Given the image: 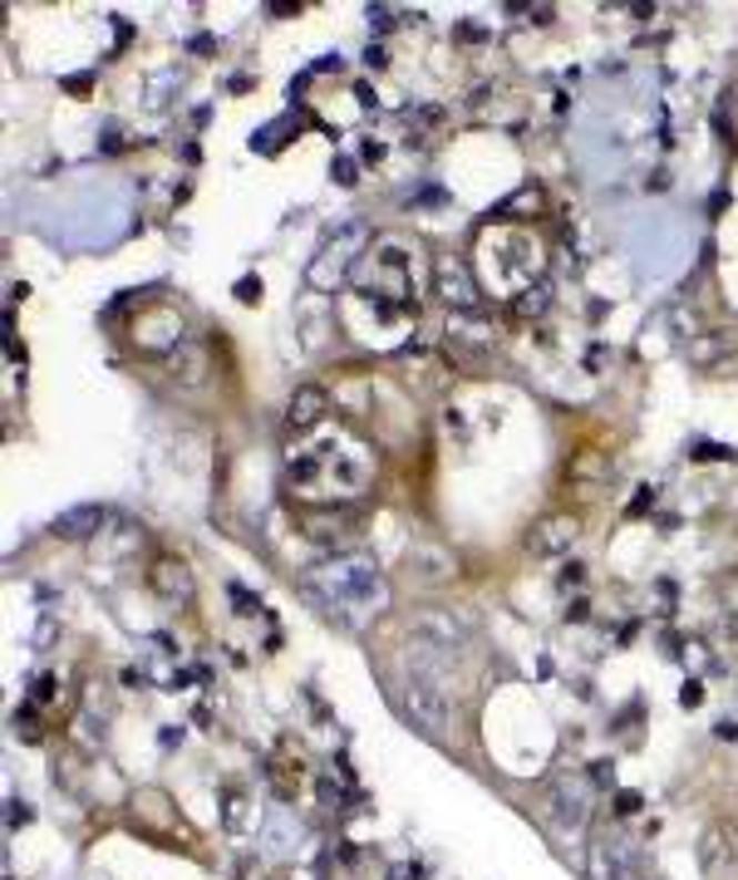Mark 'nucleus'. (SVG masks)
I'll return each mask as SVG.
<instances>
[{
	"label": "nucleus",
	"instance_id": "nucleus-1",
	"mask_svg": "<svg viewBox=\"0 0 738 880\" xmlns=\"http://www.w3.org/2000/svg\"><path fill=\"white\" fill-rule=\"evenodd\" d=\"M305 596L321 605L331 620H345L340 610H380L390 600V586H384L380 566L370 556L350 552V556H335L331 566H321L311 580H305Z\"/></svg>",
	"mask_w": 738,
	"mask_h": 880
},
{
	"label": "nucleus",
	"instance_id": "nucleus-2",
	"mask_svg": "<svg viewBox=\"0 0 738 880\" xmlns=\"http://www.w3.org/2000/svg\"><path fill=\"white\" fill-rule=\"evenodd\" d=\"M365 246H370V226L360 222V216H350V222H340L325 232V242H321V251H315L311 266H305V276H311L315 291H335V285L350 276L355 256H365Z\"/></svg>",
	"mask_w": 738,
	"mask_h": 880
},
{
	"label": "nucleus",
	"instance_id": "nucleus-3",
	"mask_svg": "<svg viewBox=\"0 0 738 880\" xmlns=\"http://www.w3.org/2000/svg\"><path fill=\"white\" fill-rule=\"evenodd\" d=\"M408 635H414L418 645L443 649V655H458L473 639V615L453 610V605H418V610L408 615Z\"/></svg>",
	"mask_w": 738,
	"mask_h": 880
},
{
	"label": "nucleus",
	"instance_id": "nucleus-4",
	"mask_svg": "<svg viewBox=\"0 0 738 880\" xmlns=\"http://www.w3.org/2000/svg\"><path fill=\"white\" fill-rule=\"evenodd\" d=\"M400 708L408 714V724L424 728V734H434V738H443V734H448V724H453V704H448V694H443V684L424 679V674H414V669H408V679L400 689Z\"/></svg>",
	"mask_w": 738,
	"mask_h": 880
},
{
	"label": "nucleus",
	"instance_id": "nucleus-5",
	"mask_svg": "<svg viewBox=\"0 0 738 880\" xmlns=\"http://www.w3.org/2000/svg\"><path fill=\"white\" fill-rule=\"evenodd\" d=\"M434 295L448 311H478L483 295H478V281H473V271L463 266L458 256H438L434 261Z\"/></svg>",
	"mask_w": 738,
	"mask_h": 880
},
{
	"label": "nucleus",
	"instance_id": "nucleus-6",
	"mask_svg": "<svg viewBox=\"0 0 738 880\" xmlns=\"http://www.w3.org/2000/svg\"><path fill=\"white\" fill-rule=\"evenodd\" d=\"M576 536H582V522H576L572 512H552V517H542L537 527L527 532V552L532 556H562L576 546Z\"/></svg>",
	"mask_w": 738,
	"mask_h": 880
},
{
	"label": "nucleus",
	"instance_id": "nucleus-7",
	"mask_svg": "<svg viewBox=\"0 0 738 880\" xmlns=\"http://www.w3.org/2000/svg\"><path fill=\"white\" fill-rule=\"evenodd\" d=\"M590 880H640L635 876V851L620 837H600L590 846Z\"/></svg>",
	"mask_w": 738,
	"mask_h": 880
},
{
	"label": "nucleus",
	"instance_id": "nucleus-8",
	"mask_svg": "<svg viewBox=\"0 0 738 880\" xmlns=\"http://www.w3.org/2000/svg\"><path fill=\"white\" fill-rule=\"evenodd\" d=\"M325 414H331V394H325L321 384H301V388H295V394L286 398V428H295V433L321 428Z\"/></svg>",
	"mask_w": 738,
	"mask_h": 880
},
{
	"label": "nucleus",
	"instance_id": "nucleus-9",
	"mask_svg": "<svg viewBox=\"0 0 738 880\" xmlns=\"http://www.w3.org/2000/svg\"><path fill=\"white\" fill-rule=\"evenodd\" d=\"M547 817H552L556 831H582L586 817H590L586 792H582V787H572V782H556L552 797H547Z\"/></svg>",
	"mask_w": 738,
	"mask_h": 880
},
{
	"label": "nucleus",
	"instance_id": "nucleus-10",
	"mask_svg": "<svg viewBox=\"0 0 738 880\" xmlns=\"http://www.w3.org/2000/svg\"><path fill=\"white\" fill-rule=\"evenodd\" d=\"M408 566H414L418 580H453V576H458L453 552H448V546H438V542H414V546H408Z\"/></svg>",
	"mask_w": 738,
	"mask_h": 880
},
{
	"label": "nucleus",
	"instance_id": "nucleus-11",
	"mask_svg": "<svg viewBox=\"0 0 738 880\" xmlns=\"http://www.w3.org/2000/svg\"><path fill=\"white\" fill-rule=\"evenodd\" d=\"M148 586H153V596H163L168 605H188L192 600V570L183 562H158L148 570Z\"/></svg>",
	"mask_w": 738,
	"mask_h": 880
},
{
	"label": "nucleus",
	"instance_id": "nucleus-12",
	"mask_svg": "<svg viewBox=\"0 0 738 880\" xmlns=\"http://www.w3.org/2000/svg\"><path fill=\"white\" fill-rule=\"evenodd\" d=\"M168 374H173V380H183V384H202L212 374L208 350H202L198 340H178V345L168 350Z\"/></svg>",
	"mask_w": 738,
	"mask_h": 880
},
{
	"label": "nucleus",
	"instance_id": "nucleus-13",
	"mask_svg": "<svg viewBox=\"0 0 738 880\" xmlns=\"http://www.w3.org/2000/svg\"><path fill=\"white\" fill-rule=\"evenodd\" d=\"M104 517H109V512L99 507V502H84V507L60 512V517H54V532L70 536V542H89V536L104 532Z\"/></svg>",
	"mask_w": 738,
	"mask_h": 880
},
{
	"label": "nucleus",
	"instance_id": "nucleus-14",
	"mask_svg": "<svg viewBox=\"0 0 738 880\" xmlns=\"http://www.w3.org/2000/svg\"><path fill=\"white\" fill-rule=\"evenodd\" d=\"M724 354H729V335H724V330H699V335L685 340V360L695 364V370H714Z\"/></svg>",
	"mask_w": 738,
	"mask_h": 880
},
{
	"label": "nucleus",
	"instance_id": "nucleus-15",
	"mask_svg": "<svg viewBox=\"0 0 738 880\" xmlns=\"http://www.w3.org/2000/svg\"><path fill=\"white\" fill-rule=\"evenodd\" d=\"M448 340H458V345H473V350H493L497 335L478 320V311H453L448 315Z\"/></svg>",
	"mask_w": 738,
	"mask_h": 880
},
{
	"label": "nucleus",
	"instance_id": "nucleus-16",
	"mask_svg": "<svg viewBox=\"0 0 738 880\" xmlns=\"http://www.w3.org/2000/svg\"><path fill=\"white\" fill-rule=\"evenodd\" d=\"M704 871L709 876H724V856H729V861H738V837L729 827H714L709 837H704Z\"/></svg>",
	"mask_w": 738,
	"mask_h": 880
},
{
	"label": "nucleus",
	"instance_id": "nucleus-17",
	"mask_svg": "<svg viewBox=\"0 0 738 880\" xmlns=\"http://www.w3.org/2000/svg\"><path fill=\"white\" fill-rule=\"evenodd\" d=\"M350 527V522L345 517H335V512H311V517H305V536H311V542H321V546H340V542H345V532Z\"/></svg>",
	"mask_w": 738,
	"mask_h": 880
},
{
	"label": "nucleus",
	"instance_id": "nucleus-18",
	"mask_svg": "<svg viewBox=\"0 0 738 880\" xmlns=\"http://www.w3.org/2000/svg\"><path fill=\"white\" fill-rule=\"evenodd\" d=\"M513 311L522 315V320H542V315H547L552 311V291H547V285H522V291L513 295Z\"/></svg>",
	"mask_w": 738,
	"mask_h": 880
},
{
	"label": "nucleus",
	"instance_id": "nucleus-19",
	"mask_svg": "<svg viewBox=\"0 0 738 880\" xmlns=\"http://www.w3.org/2000/svg\"><path fill=\"white\" fill-rule=\"evenodd\" d=\"M572 477H610V463L600 453H586V458L572 463Z\"/></svg>",
	"mask_w": 738,
	"mask_h": 880
},
{
	"label": "nucleus",
	"instance_id": "nucleus-20",
	"mask_svg": "<svg viewBox=\"0 0 738 880\" xmlns=\"http://www.w3.org/2000/svg\"><path fill=\"white\" fill-rule=\"evenodd\" d=\"M331 178L340 182V188H355V163H350V158H335V168H331Z\"/></svg>",
	"mask_w": 738,
	"mask_h": 880
},
{
	"label": "nucleus",
	"instance_id": "nucleus-21",
	"mask_svg": "<svg viewBox=\"0 0 738 880\" xmlns=\"http://www.w3.org/2000/svg\"><path fill=\"white\" fill-rule=\"evenodd\" d=\"M695 458H704V463H724V458H729V463H734V448H719V443H704V448H695Z\"/></svg>",
	"mask_w": 738,
	"mask_h": 880
},
{
	"label": "nucleus",
	"instance_id": "nucleus-22",
	"mask_svg": "<svg viewBox=\"0 0 738 880\" xmlns=\"http://www.w3.org/2000/svg\"><path fill=\"white\" fill-rule=\"evenodd\" d=\"M679 704H685V708H699V704H704V684H699V679H689L685 689H679Z\"/></svg>",
	"mask_w": 738,
	"mask_h": 880
},
{
	"label": "nucleus",
	"instance_id": "nucleus-23",
	"mask_svg": "<svg viewBox=\"0 0 738 880\" xmlns=\"http://www.w3.org/2000/svg\"><path fill=\"white\" fill-rule=\"evenodd\" d=\"M365 16H370V26H374V30H390V26H394V10H390V6H370Z\"/></svg>",
	"mask_w": 738,
	"mask_h": 880
},
{
	"label": "nucleus",
	"instance_id": "nucleus-24",
	"mask_svg": "<svg viewBox=\"0 0 738 880\" xmlns=\"http://www.w3.org/2000/svg\"><path fill=\"white\" fill-rule=\"evenodd\" d=\"M590 782L610 787V782H616V768H610V762H590Z\"/></svg>",
	"mask_w": 738,
	"mask_h": 880
},
{
	"label": "nucleus",
	"instance_id": "nucleus-25",
	"mask_svg": "<svg viewBox=\"0 0 738 880\" xmlns=\"http://www.w3.org/2000/svg\"><path fill=\"white\" fill-rule=\"evenodd\" d=\"M236 301H246V305H252V301H261V281H252V276H246V281H236Z\"/></svg>",
	"mask_w": 738,
	"mask_h": 880
},
{
	"label": "nucleus",
	"instance_id": "nucleus-26",
	"mask_svg": "<svg viewBox=\"0 0 738 880\" xmlns=\"http://www.w3.org/2000/svg\"><path fill=\"white\" fill-rule=\"evenodd\" d=\"M645 507H655V487H640V497L630 502V517H640Z\"/></svg>",
	"mask_w": 738,
	"mask_h": 880
},
{
	"label": "nucleus",
	"instance_id": "nucleus-27",
	"mask_svg": "<svg viewBox=\"0 0 738 880\" xmlns=\"http://www.w3.org/2000/svg\"><path fill=\"white\" fill-rule=\"evenodd\" d=\"M365 64H370V70H384V64H390V54H384L380 44H370V50H365Z\"/></svg>",
	"mask_w": 738,
	"mask_h": 880
},
{
	"label": "nucleus",
	"instance_id": "nucleus-28",
	"mask_svg": "<svg viewBox=\"0 0 738 880\" xmlns=\"http://www.w3.org/2000/svg\"><path fill=\"white\" fill-rule=\"evenodd\" d=\"M582 580H586V566H576V562H572V566L562 570V586H582Z\"/></svg>",
	"mask_w": 738,
	"mask_h": 880
},
{
	"label": "nucleus",
	"instance_id": "nucleus-29",
	"mask_svg": "<svg viewBox=\"0 0 738 880\" xmlns=\"http://www.w3.org/2000/svg\"><path fill=\"white\" fill-rule=\"evenodd\" d=\"M620 817H635V811H640V797H635V792H620Z\"/></svg>",
	"mask_w": 738,
	"mask_h": 880
},
{
	"label": "nucleus",
	"instance_id": "nucleus-30",
	"mask_svg": "<svg viewBox=\"0 0 738 880\" xmlns=\"http://www.w3.org/2000/svg\"><path fill=\"white\" fill-rule=\"evenodd\" d=\"M54 699V679H40L36 684V704H50Z\"/></svg>",
	"mask_w": 738,
	"mask_h": 880
},
{
	"label": "nucleus",
	"instance_id": "nucleus-31",
	"mask_svg": "<svg viewBox=\"0 0 738 880\" xmlns=\"http://www.w3.org/2000/svg\"><path fill=\"white\" fill-rule=\"evenodd\" d=\"M590 615V605L586 600H572V610H566V620H586Z\"/></svg>",
	"mask_w": 738,
	"mask_h": 880
},
{
	"label": "nucleus",
	"instance_id": "nucleus-32",
	"mask_svg": "<svg viewBox=\"0 0 738 880\" xmlns=\"http://www.w3.org/2000/svg\"><path fill=\"white\" fill-rule=\"evenodd\" d=\"M645 188H655V192H665V188H669V173H650V178H645Z\"/></svg>",
	"mask_w": 738,
	"mask_h": 880
},
{
	"label": "nucleus",
	"instance_id": "nucleus-33",
	"mask_svg": "<svg viewBox=\"0 0 738 880\" xmlns=\"http://www.w3.org/2000/svg\"><path fill=\"white\" fill-rule=\"evenodd\" d=\"M714 734H719V738H729V742H734V738H738V724H729V718H724V724H719V728H714Z\"/></svg>",
	"mask_w": 738,
	"mask_h": 880
}]
</instances>
